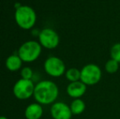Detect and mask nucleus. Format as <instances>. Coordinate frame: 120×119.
<instances>
[{
  "label": "nucleus",
  "mask_w": 120,
  "mask_h": 119,
  "mask_svg": "<svg viewBox=\"0 0 120 119\" xmlns=\"http://www.w3.org/2000/svg\"><path fill=\"white\" fill-rule=\"evenodd\" d=\"M59 95V88L54 82L43 80L35 85L34 98L37 103L42 105H52Z\"/></svg>",
  "instance_id": "1"
},
{
  "label": "nucleus",
  "mask_w": 120,
  "mask_h": 119,
  "mask_svg": "<svg viewBox=\"0 0 120 119\" xmlns=\"http://www.w3.org/2000/svg\"><path fill=\"white\" fill-rule=\"evenodd\" d=\"M14 17L16 25L25 30L32 29L37 21L36 12L28 5H21L16 8Z\"/></svg>",
  "instance_id": "2"
},
{
  "label": "nucleus",
  "mask_w": 120,
  "mask_h": 119,
  "mask_svg": "<svg viewBox=\"0 0 120 119\" xmlns=\"http://www.w3.org/2000/svg\"><path fill=\"white\" fill-rule=\"evenodd\" d=\"M40 43L34 40H30L22 43L18 49V56L23 62L30 63L38 59L42 52Z\"/></svg>",
  "instance_id": "3"
},
{
  "label": "nucleus",
  "mask_w": 120,
  "mask_h": 119,
  "mask_svg": "<svg viewBox=\"0 0 120 119\" xmlns=\"http://www.w3.org/2000/svg\"><path fill=\"white\" fill-rule=\"evenodd\" d=\"M102 78V71L96 64H87L81 69L80 81L86 86L96 85Z\"/></svg>",
  "instance_id": "4"
},
{
  "label": "nucleus",
  "mask_w": 120,
  "mask_h": 119,
  "mask_svg": "<svg viewBox=\"0 0 120 119\" xmlns=\"http://www.w3.org/2000/svg\"><path fill=\"white\" fill-rule=\"evenodd\" d=\"M35 85L32 80L21 78L13 86V94L18 100H24L30 99L34 95Z\"/></svg>",
  "instance_id": "5"
},
{
  "label": "nucleus",
  "mask_w": 120,
  "mask_h": 119,
  "mask_svg": "<svg viewBox=\"0 0 120 119\" xmlns=\"http://www.w3.org/2000/svg\"><path fill=\"white\" fill-rule=\"evenodd\" d=\"M43 68L47 73L53 78H59L64 75L66 67L64 61L57 56H50L45 60Z\"/></svg>",
  "instance_id": "6"
},
{
  "label": "nucleus",
  "mask_w": 120,
  "mask_h": 119,
  "mask_svg": "<svg viewBox=\"0 0 120 119\" xmlns=\"http://www.w3.org/2000/svg\"><path fill=\"white\" fill-rule=\"evenodd\" d=\"M38 43L46 49H55L60 43V37L56 31L51 28H45L38 33Z\"/></svg>",
  "instance_id": "7"
},
{
  "label": "nucleus",
  "mask_w": 120,
  "mask_h": 119,
  "mask_svg": "<svg viewBox=\"0 0 120 119\" xmlns=\"http://www.w3.org/2000/svg\"><path fill=\"white\" fill-rule=\"evenodd\" d=\"M50 113L53 119H71L73 116L70 107L61 101H56L52 104Z\"/></svg>",
  "instance_id": "8"
},
{
  "label": "nucleus",
  "mask_w": 120,
  "mask_h": 119,
  "mask_svg": "<svg viewBox=\"0 0 120 119\" xmlns=\"http://www.w3.org/2000/svg\"><path fill=\"white\" fill-rule=\"evenodd\" d=\"M87 87L82 82L77 81L70 83L66 87V92L70 97L73 99H79L84 95L87 91Z\"/></svg>",
  "instance_id": "9"
},
{
  "label": "nucleus",
  "mask_w": 120,
  "mask_h": 119,
  "mask_svg": "<svg viewBox=\"0 0 120 119\" xmlns=\"http://www.w3.org/2000/svg\"><path fill=\"white\" fill-rule=\"evenodd\" d=\"M43 114V106L37 102L29 105L25 109V117L26 119H40Z\"/></svg>",
  "instance_id": "10"
},
{
  "label": "nucleus",
  "mask_w": 120,
  "mask_h": 119,
  "mask_svg": "<svg viewBox=\"0 0 120 119\" xmlns=\"http://www.w3.org/2000/svg\"><path fill=\"white\" fill-rule=\"evenodd\" d=\"M22 60L17 55H11L5 60V66L9 71L15 72L19 70L22 66Z\"/></svg>",
  "instance_id": "11"
},
{
  "label": "nucleus",
  "mask_w": 120,
  "mask_h": 119,
  "mask_svg": "<svg viewBox=\"0 0 120 119\" xmlns=\"http://www.w3.org/2000/svg\"><path fill=\"white\" fill-rule=\"evenodd\" d=\"M73 115H80L85 111L86 104L81 98L74 99L70 105Z\"/></svg>",
  "instance_id": "12"
},
{
  "label": "nucleus",
  "mask_w": 120,
  "mask_h": 119,
  "mask_svg": "<svg viewBox=\"0 0 120 119\" xmlns=\"http://www.w3.org/2000/svg\"><path fill=\"white\" fill-rule=\"evenodd\" d=\"M65 76L66 79L70 83L73 82L80 81L81 78V69H79L77 68H70L66 69L65 73Z\"/></svg>",
  "instance_id": "13"
},
{
  "label": "nucleus",
  "mask_w": 120,
  "mask_h": 119,
  "mask_svg": "<svg viewBox=\"0 0 120 119\" xmlns=\"http://www.w3.org/2000/svg\"><path fill=\"white\" fill-rule=\"evenodd\" d=\"M120 69V63L113 59H109L105 64V70L109 74L116 73Z\"/></svg>",
  "instance_id": "14"
},
{
  "label": "nucleus",
  "mask_w": 120,
  "mask_h": 119,
  "mask_svg": "<svg viewBox=\"0 0 120 119\" xmlns=\"http://www.w3.org/2000/svg\"><path fill=\"white\" fill-rule=\"evenodd\" d=\"M110 59H113L120 63V43L114 44L110 48Z\"/></svg>",
  "instance_id": "15"
},
{
  "label": "nucleus",
  "mask_w": 120,
  "mask_h": 119,
  "mask_svg": "<svg viewBox=\"0 0 120 119\" xmlns=\"http://www.w3.org/2000/svg\"><path fill=\"white\" fill-rule=\"evenodd\" d=\"M33 75V70L30 67H24L21 71V78H24V79L32 80Z\"/></svg>",
  "instance_id": "16"
},
{
  "label": "nucleus",
  "mask_w": 120,
  "mask_h": 119,
  "mask_svg": "<svg viewBox=\"0 0 120 119\" xmlns=\"http://www.w3.org/2000/svg\"><path fill=\"white\" fill-rule=\"evenodd\" d=\"M0 119H8V118L5 116H0Z\"/></svg>",
  "instance_id": "17"
}]
</instances>
